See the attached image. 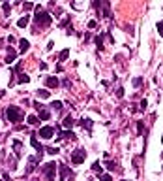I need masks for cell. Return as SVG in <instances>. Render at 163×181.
<instances>
[{"instance_id":"obj_1","label":"cell","mask_w":163,"mask_h":181,"mask_svg":"<svg viewBox=\"0 0 163 181\" xmlns=\"http://www.w3.org/2000/svg\"><path fill=\"white\" fill-rule=\"evenodd\" d=\"M34 21H36L38 26H47V25H51L53 19L41 6H36V8H34Z\"/></svg>"},{"instance_id":"obj_2","label":"cell","mask_w":163,"mask_h":181,"mask_svg":"<svg viewBox=\"0 0 163 181\" xmlns=\"http://www.w3.org/2000/svg\"><path fill=\"white\" fill-rule=\"evenodd\" d=\"M6 117H8L10 123H19V121H23V111H21L19 106H8Z\"/></svg>"},{"instance_id":"obj_3","label":"cell","mask_w":163,"mask_h":181,"mask_svg":"<svg viewBox=\"0 0 163 181\" xmlns=\"http://www.w3.org/2000/svg\"><path fill=\"white\" fill-rule=\"evenodd\" d=\"M56 162H47L43 164V168H41V172H43L45 176V181H54V176H56Z\"/></svg>"},{"instance_id":"obj_4","label":"cell","mask_w":163,"mask_h":181,"mask_svg":"<svg viewBox=\"0 0 163 181\" xmlns=\"http://www.w3.org/2000/svg\"><path fill=\"white\" fill-rule=\"evenodd\" d=\"M36 136L43 138V140H51V138L54 136V128H53V127H49V124H47V127H41V128H39V132H38Z\"/></svg>"},{"instance_id":"obj_5","label":"cell","mask_w":163,"mask_h":181,"mask_svg":"<svg viewBox=\"0 0 163 181\" xmlns=\"http://www.w3.org/2000/svg\"><path fill=\"white\" fill-rule=\"evenodd\" d=\"M84 158H86V153H84V149H75L73 155H71V162H73V164H83Z\"/></svg>"},{"instance_id":"obj_6","label":"cell","mask_w":163,"mask_h":181,"mask_svg":"<svg viewBox=\"0 0 163 181\" xmlns=\"http://www.w3.org/2000/svg\"><path fill=\"white\" fill-rule=\"evenodd\" d=\"M45 85L49 87V89H56L60 85V81H58V78L56 75H49V78H45Z\"/></svg>"},{"instance_id":"obj_7","label":"cell","mask_w":163,"mask_h":181,"mask_svg":"<svg viewBox=\"0 0 163 181\" xmlns=\"http://www.w3.org/2000/svg\"><path fill=\"white\" fill-rule=\"evenodd\" d=\"M58 168H60V179H62V181H66V179H68V176H69V177L73 176V172L69 170L68 166H64V164H58Z\"/></svg>"},{"instance_id":"obj_8","label":"cell","mask_w":163,"mask_h":181,"mask_svg":"<svg viewBox=\"0 0 163 181\" xmlns=\"http://www.w3.org/2000/svg\"><path fill=\"white\" fill-rule=\"evenodd\" d=\"M17 57V51L13 49V47H8V55H6V64H11L13 60Z\"/></svg>"},{"instance_id":"obj_9","label":"cell","mask_w":163,"mask_h":181,"mask_svg":"<svg viewBox=\"0 0 163 181\" xmlns=\"http://www.w3.org/2000/svg\"><path fill=\"white\" fill-rule=\"evenodd\" d=\"M28 49H30V41H28V40H19V51L21 53H26Z\"/></svg>"},{"instance_id":"obj_10","label":"cell","mask_w":163,"mask_h":181,"mask_svg":"<svg viewBox=\"0 0 163 181\" xmlns=\"http://www.w3.org/2000/svg\"><path fill=\"white\" fill-rule=\"evenodd\" d=\"M79 123H81V127H83V128H86V130H88V132H90V130H92V121H90V119H88V117H86V119H84V117H83V119H81V121H79Z\"/></svg>"},{"instance_id":"obj_11","label":"cell","mask_w":163,"mask_h":181,"mask_svg":"<svg viewBox=\"0 0 163 181\" xmlns=\"http://www.w3.org/2000/svg\"><path fill=\"white\" fill-rule=\"evenodd\" d=\"M36 161H38V158H28V168H26V176H28V173H30V172H34V170H36Z\"/></svg>"},{"instance_id":"obj_12","label":"cell","mask_w":163,"mask_h":181,"mask_svg":"<svg viewBox=\"0 0 163 181\" xmlns=\"http://www.w3.org/2000/svg\"><path fill=\"white\" fill-rule=\"evenodd\" d=\"M62 124H64V127H66V128H71L73 124H75V121H73V117H71V115H68L66 119L62 121Z\"/></svg>"},{"instance_id":"obj_13","label":"cell","mask_w":163,"mask_h":181,"mask_svg":"<svg viewBox=\"0 0 163 181\" xmlns=\"http://www.w3.org/2000/svg\"><path fill=\"white\" fill-rule=\"evenodd\" d=\"M28 21H30V17H28V15H25V17H21V19L17 21V26H19V29H25V26L28 25Z\"/></svg>"},{"instance_id":"obj_14","label":"cell","mask_w":163,"mask_h":181,"mask_svg":"<svg viewBox=\"0 0 163 181\" xmlns=\"http://www.w3.org/2000/svg\"><path fill=\"white\" fill-rule=\"evenodd\" d=\"M49 117H51V111H47V109H39V119H41V121H49Z\"/></svg>"},{"instance_id":"obj_15","label":"cell","mask_w":163,"mask_h":181,"mask_svg":"<svg viewBox=\"0 0 163 181\" xmlns=\"http://www.w3.org/2000/svg\"><path fill=\"white\" fill-rule=\"evenodd\" d=\"M58 138H69V140H75V134H73L71 130H64V132H60Z\"/></svg>"},{"instance_id":"obj_16","label":"cell","mask_w":163,"mask_h":181,"mask_svg":"<svg viewBox=\"0 0 163 181\" xmlns=\"http://www.w3.org/2000/svg\"><path fill=\"white\" fill-rule=\"evenodd\" d=\"M92 170H94L96 173H100V176H101V172H103V166H101V162H100V161H98V162H94V164H92Z\"/></svg>"},{"instance_id":"obj_17","label":"cell","mask_w":163,"mask_h":181,"mask_svg":"<svg viewBox=\"0 0 163 181\" xmlns=\"http://www.w3.org/2000/svg\"><path fill=\"white\" fill-rule=\"evenodd\" d=\"M38 96H39V98H49V96H51V93H49L47 89H39V91H38Z\"/></svg>"},{"instance_id":"obj_18","label":"cell","mask_w":163,"mask_h":181,"mask_svg":"<svg viewBox=\"0 0 163 181\" xmlns=\"http://www.w3.org/2000/svg\"><path fill=\"white\" fill-rule=\"evenodd\" d=\"M68 57H69V49H62L60 55H58V60H66Z\"/></svg>"},{"instance_id":"obj_19","label":"cell","mask_w":163,"mask_h":181,"mask_svg":"<svg viewBox=\"0 0 163 181\" xmlns=\"http://www.w3.org/2000/svg\"><path fill=\"white\" fill-rule=\"evenodd\" d=\"M51 108H53V109H56V111H60V109H62V102H60V100L51 102Z\"/></svg>"},{"instance_id":"obj_20","label":"cell","mask_w":163,"mask_h":181,"mask_svg":"<svg viewBox=\"0 0 163 181\" xmlns=\"http://www.w3.org/2000/svg\"><path fill=\"white\" fill-rule=\"evenodd\" d=\"M13 149H15V155L21 157V142H17V140L13 142Z\"/></svg>"},{"instance_id":"obj_21","label":"cell","mask_w":163,"mask_h":181,"mask_svg":"<svg viewBox=\"0 0 163 181\" xmlns=\"http://www.w3.org/2000/svg\"><path fill=\"white\" fill-rule=\"evenodd\" d=\"M26 121H28V124H38V123H39L36 115H28V117H26Z\"/></svg>"},{"instance_id":"obj_22","label":"cell","mask_w":163,"mask_h":181,"mask_svg":"<svg viewBox=\"0 0 163 181\" xmlns=\"http://www.w3.org/2000/svg\"><path fill=\"white\" fill-rule=\"evenodd\" d=\"M19 83H28V81H30V78H28V75L26 74H19V79H17Z\"/></svg>"},{"instance_id":"obj_23","label":"cell","mask_w":163,"mask_h":181,"mask_svg":"<svg viewBox=\"0 0 163 181\" xmlns=\"http://www.w3.org/2000/svg\"><path fill=\"white\" fill-rule=\"evenodd\" d=\"M100 181H112V177L109 176V173H101V176H100Z\"/></svg>"},{"instance_id":"obj_24","label":"cell","mask_w":163,"mask_h":181,"mask_svg":"<svg viewBox=\"0 0 163 181\" xmlns=\"http://www.w3.org/2000/svg\"><path fill=\"white\" fill-rule=\"evenodd\" d=\"M2 10H4V13H6V15H10V11H11V6H10V4H2Z\"/></svg>"},{"instance_id":"obj_25","label":"cell","mask_w":163,"mask_h":181,"mask_svg":"<svg viewBox=\"0 0 163 181\" xmlns=\"http://www.w3.org/2000/svg\"><path fill=\"white\" fill-rule=\"evenodd\" d=\"M96 44H98V49H103V40H101V36L96 38Z\"/></svg>"},{"instance_id":"obj_26","label":"cell","mask_w":163,"mask_h":181,"mask_svg":"<svg viewBox=\"0 0 163 181\" xmlns=\"http://www.w3.org/2000/svg\"><path fill=\"white\" fill-rule=\"evenodd\" d=\"M158 32H159V36L163 38V21H159V23H158Z\"/></svg>"},{"instance_id":"obj_27","label":"cell","mask_w":163,"mask_h":181,"mask_svg":"<svg viewBox=\"0 0 163 181\" xmlns=\"http://www.w3.org/2000/svg\"><path fill=\"white\" fill-rule=\"evenodd\" d=\"M47 153H49V155H56V153H58V149H56V147H49Z\"/></svg>"},{"instance_id":"obj_28","label":"cell","mask_w":163,"mask_h":181,"mask_svg":"<svg viewBox=\"0 0 163 181\" xmlns=\"http://www.w3.org/2000/svg\"><path fill=\"white\" fill-rule=\"evenodd\" d=\"M141 83H143V79H141V78H135V79H133V85H135V87H141Z\"/></svg>"},{"instance_id":"obj_29","label":"cell","mask_w":163,"mask_h":181,"mask_svg":"<svg viewBox=\"0 0 163 181\" xmlns=\"http://www.w3.org/2000/svg\"><path fill=\"white\" fill-rule=\"evenodd\" d=\"M34 8H36V6H34L32 2H26L25 4V10H34Z\"/></svg>"},{"instance_id":"obj_30","label":"cell","mask_w":163,"mask_h":181,"mask_svg":"<svg viewBox=\"0 0 163 181\" xmlns=\"http://www.w3.org/2000/svg\"><path fill=\"white\" fill-rule=\"evenodd\" d=\"M116 96H118V98H122V96H124V89H122V87L116 91Z\"/></svg>"},{"instance_id":"obj_31","label":"cell","mask_w":163,"mask_h":181,"mask_svg":"<svg viewBox=\"0 0 163 181\" xmlns=\"http://www.w3.org/2000/svg\"><path fill=\"white\" fill-rule=\"evenodd\" d=\"M53 45H54V41L51 40V41H49V44H47V51H51V49H53Z\"/></svg>"},{"instance_id":"obj_32","label":"cell","mask_w":163,"mask_h":181,"mask_svg":"<svg viewBox=\"0 0 163 181\" xmlns=\"http://www.w3.org/2000/svg\"><path fill=\"white\" fill-rule=\"evenodd\" d=\"M34 108H36L38 111H39V109H43V108H41V104H39V102H34Z\"/></svg>"},{"instance_id":"obj_33","label":"cell","mask_w":163,"mask_h":181,"mask_svg":"<svg viewBox=\"0 0 163 181\" xmlns=\"http://www.w3.org/2000/svg\"><path fill=\"white\" fill-rule=\"evenodd\" d=\"M146 104H148L146 100H141V109H146Z\"/></svg>"},{"instance_id":"obj_34","label":"cell","mask_w":163,"mask_h":181,"mask_svg":"<svg viewBox=\"0 0 163 181\" xmlns=\"http://www.w3.org/2000/svg\"><path fill=\"white\" fill-rule=\"evenodd\" d=\"M88 29H96V21H90V23H88Z\"/></svg>"},{"instance_id":"obj_35","label":"cell","mask_w":163,"mask_h":181,"mask_svg":"<svg viewBox=\"0 0 163 181\" xmlns=\"http://www.w3.org/2000/svg\"><path fill=\"white\" fill-rule=\"evenodd\" d=\"M4 179H6V181H11V177L8 176V173H4Z\"/></svg>"},{"instance_id":"obj_36","label":"cell","mask_w":163,"mask_h":181,"mask_svg":"<svg viewBox=\"0 0 163 181\" xmlns=\"http://www.w3.org/2000/svg\"><path fill=\"white\" fill-rule=\"evenodd\" d=\"M122 181H127V179H122Z\"/></svg>"}]
</instances>
